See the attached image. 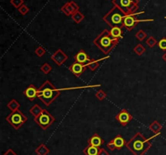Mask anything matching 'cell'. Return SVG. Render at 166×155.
Instances as JSON below:
<instances>
[{"mask_svg":"<svg viewBox=\"0 0 166 155\" xmlns=\"http://www.w3.org/2000/svg\"><path fill=\"white\" fill-rule=\"evenodd\" d=\"M151 139L145 138L140 133H137L127 142L126 146L134 155H144L152 146Z\"/></svg>","mask_w":166,"mask_h":155,"instance_id":"cell-1","label":"cell"},{"mask_svg":"<svg viewBox=\"0 0 166 155\" xmlns=\"http://www.w3.org/2000/svg\"><path fill=\"white\" fill-rule=\"evenodd\" d=\"M120 39H115L111 37L110 34V30L104 29L98 37H96L93 43L96 47H98L104 54H109L112 51V50L115 47Z\"/></svg>","mask_w":166,"mask_h":155,"instance_id":"cell-2","label":"cell"},{"mask_svg":"<svg viewBox=\"0 0 166 155\" xmlns=\"http://www.w3.org/2000/svg\"><path fill=\"white\" fill-rule=\"evenodd\" d=\"M59 95L60 89H56L49 80L44 82L37 90V98L42 100L46 107H49Z\"/></svg>","mask_w":166,"mask_h":155,"instance_id":"cell-3","label":"cell"},{"mask_svg":"<svg viewBox=\"0 0 166 155\" xmlns=\"http://www.w3.org/2000/svg\"><path fill=\"white\" fill-rule=\"evenodd\" d=\"M125 14L118 8V7L114 6L107 14L103 17V20L106 22L109 25L113 27H120L123 28V19Z\"/></svg>","mask_w":166,"mask_h":155,"instance_id":"cell-4","label":"cell"},{"mask_svg":"<svg viewBox=\"0 0 166 155\" xmlns=\"http://www.w3.org/2000/svg\"><path fill=\"white\" fill-rule=\"evenodd\" d=\"M113 4L118 7L125 16L134 14L139 8V0H112Z\"/></svg>","mask_w":166,"mask_h":155,"instance_id":"cell-5","label":"cell"},{"mask_svg":"<svg viewBox=\"0 0 166 155\" xmlns=\"http://www.w3.org/2000/svg\"><path fill=\"white\" fill-rule=\"evenodd\" d=\"M28 118L20 110H16L6 117V120L11 124L15 129H19L27 121Z\"/></svg>","mask_w":166,"mask_h":155,"instance_id":"cell-6","label":"cell"},{"mask_svg":"<svg viewBox=\"0 0 166 155\" xmlns=\"http://www.w3.org/2000/svg\"><path fill=\"white\" fill-rule=\"evenodd\" d=\"M34 121L36 124L42 127L43 130L47 129L51 124H53L55 121V118L52 115L45 109H43L42 114L36 118H34Z\"/></svg>","mask_w":166,"mask_h":155,"instance_id":"cell-7","label":"cell"},{"mask_svg":"<svg viewBox=\"0 0 166 155\" xmlns=\"http://www.w3.org/2000/svg\"><path fill=\"white\" fill-rule=\"evenodd\" d=\"M144 11H140V12H137V13H134V14L128 15V16H125L123 19V26L127 28V30H132L133 28L135 27L136 24L140 22H148V21H153L154 20L150 19V20H141V19H137L135 16L138 15L144 14Z\"/></svg>","mask_w":166,"mask_h":155,"instance_id":"cell-8","label":"cell"},{"mask_svg":"<svg viewBox=\"0 0 166 155\" xmlns=\"http://www.w3.org/2000/svg\"><path fill=\"white\" fill-rule=\"evenodd\" d=\"M61 11L64 13L66 16H72V15L77 11H79V7L76 4L74 1L67 2L61 7Z\"/></svg>","mask_w":166,"mask_h":155,"instance_id":"cell-9","label":"cell"},{"mask_svg":"<svg viewBox=\"0 0 166 155\" xmlns=\"http://www.w3.org/2000/svg\"><path fill=\"white\" fill-rule=\"evenodd\" d=\"M51 59L54 60V63H55L58 66H62V65L68 59V56L61 50V49H59V50H57V51L51 55Z\"/></svg>","mask_w":166,"mask_h":155,"instance_id":"cell-10","label":"cell"},{"mask_svg":"<svg viewBox=\"0 0 166 155\" xmlns=\"http://www.w3.org/2000/svg\"><path fill=\"white\" fill-rule=\"evenodd\" d=\"M115 118L122 126H127V124H128L130 120H132L133 118L132 116H131L126 109L122 110L116 116Z\"/></svg>","mask_w":166,"mask_h":155,"instance_id":"cell-11","label":"cell"},{"mask_svg":"<svg viewBox=\"0 0 166 155\" xmlns=\"http://www.w3.org/2000/svg\"><path fill=\"white\" fill-rule=\"evenodd\" d=\"M74 59H75V62L79 63L85 65V66L87 65V63H89L91 61L89 56L87 55V53L84 50H80L78 53L76 54Z\"/></svg>","mask_w":166,"mask_h":155,"instance_id":"cell-12","label":"cell"},{"mask_svg":"<svg viewBox=\"0 0 166 155\" xmlns=\"http://www.w3.org/2000/svg\"><path fill=\"white\" fill-rule=\"evenodd\" d=\"M86 68H87V67H86L85 65L81 64V63H79L75 62L69 67V70H70L75 76L78 77V76H80L84 72H85Z\"/></svg>","mask_w":166,"mask_h":155,"instance_id":"cell-13","label":"cell"},{"mask_svg":"<svg viewBox=\"0 0 166 155\" xmlns=\"http://www.w3.org/2000/svg\"><path fill=\"white\" fill-rule=\"evenodd\" d=\"M37 90L38 89L33 85H30L24 91V93L30 101H33L34 99L37 98Z\"/></svg>","mask_w":166,"mask_h":155,"instance_id":"cell-14","label":"cell"},{"mask_svg":"<svg viewBox=\"0 0 166 155\" xmlns=\"http://www.w3.org/2000/svg\"><path fill=\"white\" fill-rule=\"evenodd\" d=\"M104 143V140L98 135L95 133L94 135L91 136V138L88 140V145H93V146L100 147Z\"/></svg>","mask_w":166,"mask_h":155,"instance_id":"cell-15","label":"cell"},{"mask_svg":"<svg viewBox=\"0 0 166 155\" xmlns=\"http://www.w3.org/2000/svg\"><path fill=\"white\" fill-rule=\"evenodd\" d=\"M108 58H109V55L105 56L104 58H102V59H97V60H96V59H91L90 62L87 63L86 66H87V68H89L91 71H95L96 68H98L99 66H100L101 62L103 61V60H104V59H108Z\"/></svg>","mask_w":166,"mask_h":155,"instance_id":"cell-16","label":"cell"},{"mask_svg":"<svg viewBox=\"0 0 166 155\" xmlns=\"http://www.w3.org/2000/svg\"><path fill=\"white\" fill-rule=\"evenodd\" d=\"M100 149H101L100 147H96L88 145L84 150H83V153L85 155H98Z\"/></svg>","mask_w":166,"mask_h":155,"instance_id":"cell-17","label":"cell"},{"mask_svg":"<svg viewBox=\"0 0 166 155\" xmlns=\"http://www.w3.org/2000/svg\"><path fill=\"white\" fill-rule=\"evenodd\" d=\"M113 141L114 142V145H115L117 150H121L124 145H127V141H125V139L121 135L116 136V137L114 139H113Z\"/></svg>","mask_w":166,"mask_h":155,"instance_id":"cell-18","label":"cell"},{"mask_svg":"<svg viewBox=\"0 0 166 155\" xmlns=\"http://www.w3.org/2000/svg\"><path fill=\"white\" fill-rule=\"evenodd\" d=\"M120 27H113L110 30V34L113 38L115 39H121L122 37V31Z\"/></svg>","mask_w":166,"mask_h":155,"instance_id":"cell-19","label":"cell"},{"mask_svg":"<svg viewBox=\"0 0 166 155\" xmlns=\"http://www.w3.org/2000/svg\"><path fill=\"white\" fill-rule=\"evenodd\" d=\"M149 129L152 131V133H155V134H160L161 130L162 129V126H161V124L157 120H154L149 125Z\"/></svg>","mask_w":166,"mask_h":155,"instance_id":"cell-20","label":"cell"},{"mask_svg":"<svg viewBox=\"0 0 166 155\" xmlns=\"http://www.w3.org/2000/svg\"><path fill=\"white\" fill-rule=\"evenodd\" d=\"M35 152L37 155H48L50 153V150L45 144H41L36 149Z\"/></svg>","mask_w":166,"mask_h":155,"instance_id":"cell-21","label":"cell"},{"mask_svg":"<svg viewBox=\"0 0 166 155\" xmlns=\"http://www.w3.org/2000/svg\"><path fill=\"white\" fill-rule=\"evenodd\" d=\"M42 110L43 109L40 107L39 105L36 104L34 105L33 107H31V109L29 110V112H30V114H31L32 116H33L34 118H36V117H37V116H40V115L42 114Z\"/></svg>","mask_w":166,"mask_h":155,"instance_id":"cell-22","label":"cell"},{"mask_svg":"<svg viewBox=\"0 0 166 155\" xmlns=\"http://www.w3.org/2000/svg\"><path fill=\"white\" fill-rule=\"evenodd\" d=\"M71 18H72V20H73L76 24H79L82 20H84V16L82 14V12H80L79 11H77L71 16Z\"/></svg>","mask_w":166,"mask_h":155,"instance_id":"cell-23","label":"cell"},{"mask_svg":"<svg viewBox=\"0 0 166 155\" xmlns=\"http://www.w3.org/2000/svg\"><path fill=\"white\" fill-rule=\"evenodd\" d=\"M20 105L19 104V102H17L16 99H12V100H11V101L8 102V104H7V108L10 109L11 111L19 110V109H20Z\"/></svg>","mask_w":166,"mask_h":155,"instance_id":"cell-24","label":"cell"},{"mask_svg":"<svg viewBox=\"0 0 166 155\" xmlns=\"http://www.w3.org/2000/svg\"><path fill=\"white\" fill-rule=\"evenodd\" d=\"M133 51H134V52H135L137 55H139V56H140L142 54H144V53L145 52V51H146V48H145L141 43H139L138 45H135V47H134Z\"/></svg>","mask_w":166,"mask_h":155,"instance_id":"cell-25","label":"cell"},{"mask_svg":"<svg viewBox=\"0 0 166 155\" xmlns=\"http://www.w3.org/2000/svg\"><path fill=\"white\" fill-rule=\"evenodd\" d=\"M41 71H42L44 74L47 75V74L50 73L51 71H52V67H51L49 63H44V64L41 67Z\"/></svg>","mask_w":166,"mask_h":155,"instance_id":"cell-26","label":"cell"},{"mask_svg":"<svg viewBox=\"0 0 166 155\" xmlns=\"http://www.w3.org/2000/svg\"><path fill=\"white\" fill-rule=\"evenodd\" d=\"M135 37H136L139 41L142 42V41H144V40L147 37V34L144 30L141 29V30H139V31L136 33V34H135Z\"/></svg>","mask_w":166,"mask_h":155,"instance_id":"cell-27","label":"cell"},{"mask_svg":"<svg viewBox=\"0 0 166 155\" xmlns=\"http://www.w3.org/2000/svg\"><path fill=\"white\" fill-rule=\"evenodd\" d=\"M146 44L149 46L150 48H152V47H154V46L157 44V42H156V40L155 37L151 36V37H149L147 39Z\"/></svg>","mask_w":166,"mask_h":155,"instance_id":"cell-28","label":"cell"},{"mask_svg":"<svg viewBox=\"0 0 166 155\" xmlns=\"http://www.w3.org/2000/svg\"><path fill=\"white\" fill-rule=\"evenodd\" d=\"M10 3L14 7L19 9L24 4V0H11Z\"/></svg>","mask_w":166,"mask_h":155,"instance_id":"cell-29","label":"cell"},{"mask_svg":"<svg viewBox=\"0 0 166 155\" xmlns=\"http://www.w3.org/2000/svg\"><path fill=\"white\" fill-rule=\"evenodd\" d=\"M106 96H107L106 93L103 90H98L96 93V98L98 99V100H100V101L104 100V99L106 98Z\"/></svg>","mask_w":166,"mask_h":155,"instance_id":"cell-30","label":"cell"},{"mask_svg":"<svg viewBox=\"0 0 166 155\" xmlns=\"http://www.w3.org/2000/svg\"><path fill=\"white\" fill-rule=\"evenodd\" d=\"M158 46L159 48L162 50V51H166V37L161 38L159 42H158Z\"/></svg>","mask_w":166,"mask_h":155,"instance_id":"cell-31","label":"cell"},{"mask_svg":"<svg viewBox=\"0 0 166 155\" xmlns=\"http://www.w3.org/2000/svg\"><path fill=\"white\" fill-rule=\"evenodd\" d=\"M35 54H37L38 57H42L45 54V50L43 48L42 46H38L36 50H35Z\"/></svg>","mask_w":166,"mask_h":155,"instance_id":"cell-32","label":"cell"},{"mask_svg":"<svg viewBox=\"0 0 166 155\" xmlns=\"http://www.w3.org/2000/svg\"><path fill=\"white\" fill-rule=\"evenodd\" d=\"M18 11H19V12H20V14L23 15V16H24V15L27 14L28 11H29V9H28V7H27V6L24 5V4H23L20 8L18 9Z\"/></svg>","mask_w":166,"mask_h":155,"instance_id":"cell-33","label":"cell"},{"mask_svg":"<svg viewBox=\"0 0 166 155\" xmlns=\"http://www.w3.org/2000/svg\"><path fill=\"white\" fill-rule=\"evenodd\" d=\"M106 145H107L108 149L111 150V151H113V150L116 149L115 145H114V142H113V140H112V141H109Z\"/></svg>","mask_w":166,"mask_h":155,"instance_id":"cell-34","label":"cell"},{"mask_svg":"<svg viewBox=\"0 0 166 155\" xmlns=\"http://www.w3.org/2000/svg\"><path fill=\"white\" fill-rule=\"evenodd\" d=\"M98 155H110V154H109V153H108L105 150H104V149H100Z\"/></svg>","mask_w":166,"mask_h":155,"instance_id":"cell-35","label":"cell"},{"mask_svg":"<svg viewBox=\"0 0 166 155\" xmlns=\"http://www.w3.org/2000/svg\"><path fill=\"white\" fill-rule=\"evenodd\" d=\"M3 155H17V154L14 152V151H13V150H11V149H9V150H7V152H6Z\"/></svg>","mask_w":166,"mask_h":155,"instance_id":"cell-36","label":"cell"},{"mask_svg":"<svg viewBox=\"0 0 166 155\" xmlns=\"http://www.w3.org/2000/svg\"><path fill=\"white\" fill-rule=\"evenodd\" d=\"M162 59H163L164 60H165V61L166 62V52L163 54V56H162Z\"/></svg>","mask_w":166,"mask_h":155,"instance_id":"cell-37","label":"cell"},{"mask_svg":"<svg viewBox=\"0 0 166 155\" xmlns=\"http://www.w3.org/2000/svg\"><path fill=\"white\" fill-rule=\"evenodd\" d=\"M165 19H166V16H165Z\"/></svg>","mask_w":166,"mask_h":155,"instance_id":"cell-38","label":"cell"}]
</instances>
